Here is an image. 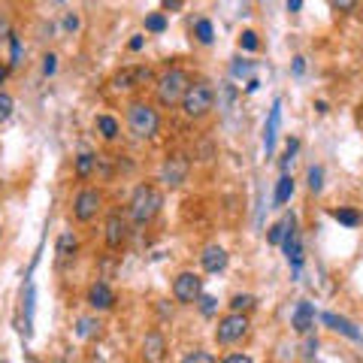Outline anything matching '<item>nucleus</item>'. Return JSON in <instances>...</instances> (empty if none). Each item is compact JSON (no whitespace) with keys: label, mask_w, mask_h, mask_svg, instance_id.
<instances>
[{"label":"nucleus","mask_w":363,"mask_h":363,"mask_svg":"<svg viewBox=\"0 0 363 363\" xmlns=\"http://www.w3.org/2000/svg\"><path fill=\"white\" fill-rule=\"evenodd\" d=\"M161 206H164V197H161V191H157L155 185H136L133 188V194H130V206H128V212H130V221L133 224H149L157 212H161Z\"/></svg>","instance_id":"f257e3e1"},{"label":"nucleus","mask_w":363,"mask_h":363,"mask_svg":"<svg viewBox=\"0 0 363 363\" xmlns=\"http://www.w3.org/2000/svg\"><path fill=\"white\" fill-rule=\"evenodd\" d=\"M215 109V88L209 82H191L185 97H182V112L188 118H206L209 112Z\"/></svg>","instance_id":"f03ea898"},{"label":"nucleus","mask_w":363,"mask_h":363,"mask_svg":"<svg viewBox=\"0 0 363 363\" xmlns=\"http://www.w3.org/2000/svg\"><path fill=\"white\" fill-rule=\"evenodd\" d=\"M191 85V76L185 70H167L161 79L155 82V94H157V104L161 106H176L182 104V97H185V91Z\"/></svg>","instance_id":"7ed1b4c3"},{"label":"nucleus","mask_w":363,"mask_h":363,"mask_svg":"<svg viewBox=\"0 0 363 363\" xmlns=\"http://www.w3.org/2000/svg\"><path fill=\"white\" fill-rule=\"evenodd\" d=\"M157 124H161V118H157V112L149 104H130L128 130H130L133 140H152V136L157 133Z\"/></svg>","instance_id":"20e7f679"},{"label":"nucleus","mask_w":363,"mask_h":363,"mask_svg":"<svg viewBox=\"0 0 363 363\" xmlns=\"http://www.w3.org/2000/svg\"><path fill=\"white\" fill-rule=\"evenodd\" d=\"M245 333H248L245 312H230V315L218 318V327H215V342H218V345H236V342H242Z\"/></svg>","instance_id":"39448f33"},{"label":"nucleus","mask_w":363,"mask_h":363,"mask_svg":"<svg viewBox=\"0 0 363 363\" xmlns=\"http://www.w3.org/2000/svg\"><path fill=\"white\" fill-rule=\"evenodd\" d=\"M200 294H203V281L197 272H179L176 281H173V297L176 303H197L200 300Z\"/></svg>","instance_id":"423d86ee"},{"label":"nucleus","mask_w":363,"mask_h":363,"mask_svg":"<svg viewBox=\"0 0 363 363\" xmlns=\"http://www.w3.org/2000/svg\"><path fill=\"white\" fill-rule=\"evenodd\" d=\"M188 169H191V164H188L185 155H169L161 164V182L167 188H179L182 182L188 179Z\"/></svg>","instance_id":"0eeeda50"},{"label":"nucleus","mask_w":363,"mask_h":363,"mask_svg":"<svg viewBox=\"0 0 363 363\" xmlns=\"http://www.w3.org/2000/svg\"><path fill=\"white\" fill-rule=\"evenodd\" d=\"M97 209H100V191H94V188H82V191H79L76 200H73L76 221H91L97 215Z\"/></svg>","instance_id":"6e6552de"},{"label":"nucleus","mask_w":363,"mask_h":363,"mask_svg":"<svg viewBox=\"0 0 363 363\" xmlns=\"http://www.w3.org/2000/svg\"><path fill=\"white\" fill-rule=\"evenodd\" d=\"M143 360L145 363H167V339L161 330H149L143 339Z\"/></svg>","instance_id":"1a4fd4ad"},{"label":"nucleus","mask_w":363,"mask_h":363,"mask_svg":"<svg viewBox=\"0 0 363 363\" xmlns=\"http://www.w3.org/2000/svg\"><path fill=\"white\" fill-rule=\"evenodd\" d=\"M88 306L97 312H106L116 306V291H112L106 281H94V285L88 288Z\"/></svg>","instance_id":"9d476101"},{"label":"nucleus","mask_w":363,"mask_h":363,"mask_svg":"<svg viewBox=\"0 0 363 363\" xmlns=\"http://www.w3.org/2000/svg\"><path fill=\"white\" fill-rule=\"evenodd\" d=\"M124 242H128V218L121 212H112L106 218V245L121 248Z\"/></svg>","instance_id":"9b49d317"},{"label":"nucleus","mask_w":363,"mask_h":363,"mask_svg":"<svg viewBox=\"0 0 363 363\" xmlns=\"http://www.w3.org/2000/svg\"><path fill=\"white\" fill-rule=\"evenodd\" d=\"M279 124H281V100H276V104H272L269 118H267V128H264V152H267V157H272V152H276Z\"/></svg>","instance_id":"f8f14e48"},{"label":"nucleus","mask_w":363,"mask_h":363,"mask_svg":"<svg viewBox=\"0 0 363 363\" xmlns=\"http://www.w3.org/2000/svg\"><path fill=\"white\" fill-rule=\"evenodd\" d=\"M291 327L297 333H303V336L315 327V306L309 300H300L297 303V309H294V315H291Z\"/></svg>","instance_id":"ddd939ff"},{"label":"nucleus","mask_w":363,"mask_h":363,"mask_svg":"<svg viewBox=\"0 0 363 363\" xmlns=\"http://www.w3.org/2000/svg\"><path fill=\"white\" fill-rule=\"evenodd\" d=\"M281 252H285L288 264L294 267V272H300V264H303V242H300V233H297V224L288 230L285 242H281Z\"/></svg>","instance_id":"4468645a"},{"label":"nucleus","mask_w":363,"mask_h":363,"mask_svg":"<svg viewBox=\"0 0 363 363\" xmlns=\"http://www.w3.org/2000/svg\"><path fill=\"white\" fill-rule=\"evenodd\" d=\"M149 79H152L149 67H128V70H121L116 79H112V85L116 88H136V85L149 82Z\"/></svg>","instance_id":"2eb2a0df"},{"label":"nucleus","mask_w":363,"mask_h":363,"mask_svg":"<svg viewBox=\"0 0 363 363\" xmlns=\"http://www.w3.org/2000/svg\"><path fill=\"white\" fill-rule=\"evenodd\" d=\"M321 321H324L327 327H330V330H336V333H342V336H348V339H351V342H360V339H363V333L357 330V327H354V324H351V321H348V318H342V315L324 312V315H321Z\"/></svg>","instance_id":"dca6fc26"},{"label":"nucleus","mask_w":363,"mask_h":363,"mask_svg":"<svg viewBox=\"0 0 363 363\" xmlns=\"http://www.w3.org/2000/svg\"><path fill=\"white\" fill-rule=\"evenodd\" d=\"M200 267L206 272H221L227 267V252L221 245H206L200 255Z\"/></svg>","instance_id":"f3484780"},{"label":"nucleus","mask_w":363,"mask_h":363,"mask_svg":"<svg viewBox=\"0 0 363 363\" xmlns=\"http://www.w3.org/2000/svg\"><path fill=\"white\" fill-rule=\"evenodd\" d=\"M294 224H297V215H294V212L281 215V218H279V221L267 230V242H269V245H281V242H285V236H288V230H291Z\"/></svg>","instance_id":"a211bd4d"},{"label":"nucleus","mask_w":363,"mask_h":363,"mask_svg":"<svg viewBox=\"0 0 363 363\" xmlns=\"http://www.w3.org/2000/svg\"><path fill=\"white\" fill-rule=\"evenodd\" d=\"M294 197V176H288V173H281V179L276 182V206H285V203Z\"/></svg>","instance_id":"6ab92c4d"},{"label":"nucleus","mask_w":363,"mask_h":363,"mask_svg":"<svg viewBox=\"0 0 363 363\" xmlns=\"http://www.w3.org/2000/svg\"><path fill=\"white\" fill-rule=\"evenodd\" d=\"M76 248H79L76 236H73L70 230H64V233L58 236V245H55V255H58L61 260H67V257H73V255H76Z\"/></svg>","instance_id":"aec40b11"},{"label":"nucleus","mask_w":363,"mask_h":363,"mask_svg":"<svg viewBox=\"0 0 363 363\" xmlns=\"http://www.w3.org/2000/svg\"><path fill=\"white\" fill-rule=\"evenodd\" d=\"M94 167H97V157L91 155V152H82L76 157V176L79 179H88L91 173H94Z\"/></svg>","instance_id":"412c9836"},{"label":"nucleus","mask_w":363,"mask_h":363,"mask_svg":"<svg viewBox=\"0 0 363 363\" xmlns=\"http://www.w3.org/2000/svg\"><path fill=\"white\" fill-rule=\"evenodd\" d=\"M97 130L104 133V140H116L118 136V121L112 116H97Z\"/></svg>","instance_id":"4be33fe9"},{"label":"nucleus","mask_w":363,"mask_h":363,"mask_svg":"<svg viewBox=\"0 0 363 363\" xmlns=\"http://www.w3.org/2000/svg\"><path fill=\"white\" fill-rule=\"evenodd\" d=\"M306 182H309V191H312V194H321V191H324V169H321V167H309V173H306Z\"/></svg>","instance_id":"5701e85b"},{"label":"nucleus","mask_w":363,"mask_h":363,"mask_svg":"<svg viewBox=\"0 0 363 363\" xmlns=\"http://www.w3.org/2000/svg\"><path fill=\"white\" fill-rule=\"evenodd\" d=\"M194 37L203 43V45H209L215 40V30H212V21L209 18H200L197 25H194Z\"/></svg>","instance_id":"b1692460"},{"label":"nucleus","mask_w":363,"mask_h":363,"mask_svg":"<svg viewBox=\"0 0 363 363\" xmlns=\"http://www.w3.org/2000/svg\"><path fill=\"white\" fill-rule=\"evenodd\" d=\"M333 218L345 227H357L360 224V212L357 209H333Z\"/></svg>","instance_id":"393cba45"},{"label":"nucleus","mask_w":363,"mask_h":363,"mask_svg":"<svg viewBox=\"0 0 363 363\" xmlns=\"http://www.w3.org/2000/svg\"><path fill=\"white\" fill-rule=\"evenodd\" d=\"M255 297L252 294H236V297L230 300V312H248V309H255Z\"/></svg>","instance_id":"a878e982"},{"label":"nucleus","mask_w":363,"mask_h":363,"mask_svg":"<svg viewBox=\"0 0 363 363\" xmlns=\"http://www.w3.org/2000/svg\"><path fill=\"white\" fill-rule=\"evenodd\" d=\"M100 330V324L94 321V318H79V324H76V333L82 336V339H88V336H94Z\"/></svg>","instance_id":"bb28decb"},{"label":"nucleus","mask_w":363,"mask_h":363,"mask_svg":"<svg viewBox=\"0 0 363 363\" xmlns=\"http://www.w3.org/2000/svg\"><path fill=\"white\" fill-rule=\"evenodd\" d=\"M145 30L164 33V30H167V16H164V13H152L149 18H145Z\"/></svg>","instance_id":"cd10ccee"},{"label":"nucleus","mask_w":363,"mask_h":363,"mask_svg":"<svg viewBox=\"0 0 363 363\" xmlns=\"http://www.w3.org/2000/svg\"><path fill=\"white\" fill-rule=\"evenodd\" d=\"M13 109H16V100L6 94V91H0V124L9 121V116H13Z\"/></svg>","instance_id":"c85d7f7f"},{"label":"nucleus","mask_w":363,"mask_h":363,"mask_svg":"<svg viewBox=\"0 0 363 363\" xmlns=\"http://www.w3.org/2000/svg\"><path fill=\"white\" fill-rule=\"evenodd\" d=\"M297 149H300V143H297V140H288L285 157H281V173H288V169L294 167V155H297Z\"/></svg>","instance_id":"c756f323"},{"label":"nucleus","mask_w":363,"mask_h":363,"mask_svg":"<svg viewBox=\"0 0 363 363\" xmlns=\"http://www.w3.org/2000/svg\"><path fill=\"white\" fill-rule=\"evenodd\" d=\"M21 52H25V49H21V40L13 33V37H9V67H18L21 64Z\"/></svg>","instance_id":"7c9ffc66"},{"label":"nucleus","mask_w":363,"mask_h":363,"mask_svg":"<svg viewBox=\"0 0 363 363\" xmlns=\"http://www.w3.org/2000/svg\"><path fill=\"white\" fill-rule=\"evenodd\" d=\"M240 45H242L245 52H257V45H260L257 33H255V30H242V33H240Z\"/></svg>","instance_id":"2f4dec72"},{"label":"nucleus","mask_w":363,"mask_h":363,"mask_svg":"<svg viewBox=\"0 0 363 363\" xmlns=\"http://www.w3.org/2000/svg\"><path fill=\"white\" fill-rule=\"evenodd\" d=\"M182 363H215V357L209 354V351H203V348H197V351H191L188 357H182Z\"/></svg>","instance_id":"473e14b6"},{"label":"nucleus","mask_w":363,"mask_h":363,"mask_svg":"<svg viewBox=\"0 0 363 363\" xmlns=\"http://www.w3.org/2000/svg\"><path fill=\"white\" fill-rule=\"evenodd\" d=\"M215 309H218V300H215L212 294H200V312L203 315H215Z\"/></svg>","instance_id":"72a5a7b5"},{"label":"nucleus","mask_w":363,"mask_h":363,"mask_svg":"<svg viewBox=\"0 0 363 363\" xmlns=\"http://www.w3.org/2000/svg\"><path fill=\"white\" fill-rule=\"evenodd\" d=\"M252 70H255V64H252V61H233V67H230V73H233L236 79L252 76Z\"/></svg>","instance_id":"f704fd0d"},{"label":"nucleus","mask_w":363,"mask_h":363,"mask_svg":"<svg viewBox=\"0 0 363 363\" xmlns=\"http://www.w3.org/2000/svg\"><path fill=\"white\" fill-rule=\"evenodd\" d=\"M55 70H58V58H55V55H45V58H43V73L52 76Z\"/></svg>","instance_id":"c9c22d12"},{"label":"nucleus","mask_w":363,"mask_h":363,"mask_svg":"<svg viewBox=\"0 0 363 363\" xmlns=\"http://www.w3.org/2000/svg\"><path fill=\"white\" fill-rule=\"evenodd\" d=\"M333 6L339 9V13H351V9L357 6V0H333Z\"/></svg>","instance_id":"e433bc0d"},{"label":"nucleus","mask_w":363,"mask_h":363,"mask_svg":"<svg viewBox=\"0 0 363 363\" xmlns=\"http://www.w3.org/2000/svg\"><path fill=\"white\" fill-rule=\"evenodd\" d=\"M9 37H13V30H9V21H6V16H0V43L9 40Z\"/></svg>","instance_id":"4c0bfd02"},{"label":"nucleus","mask_w":363,"mask_h":363,"mask_svg":"<svg viewBox=\"0 0 363 363\" xmlns=\"http://www.w3.org/2000/svg\"><path fill=\"white\" fill-rule=\"evenodd\" d=\"M221 363H255V360L248 357V354H230V357H224Z\"/></svg>","instance_id":"58836bf2"},{"label":"nucleus","mask_w":363,"mask_h":363,"mask_svg":"<svg viewBox=\"0 0 363 363\" xmlns=\"http://www.w3.org/2000/svg\"><path fill=\"white\" fill-rule=\"evenodd\" d=\"M303 73H306V58L297 55V58H294V76H303Z\"/></svg>","instance_id":"ea45409f"},{"label":"nucleus","mask_w":363,"mask_h":363,"mask_svg":"<svg viewBox=\"0 0 363 363\" xmlns=\"http://www.w3.org/2000/svg\"><path fill=\"white\" fill-rule=\"evenodd\" d=\"M285 6H288V13H300V9H303V0H285Z\"/></svg>","instance_id":"a19ab883"},{"label":"nucleus","mask_w":363,"mask_h":363,"mask_svg":"<svg viewBox=\"0 0 363 363\" xmlns=\"http://www.w3.org/2000/svg\"><path fill=\"white\" fill-rule=\"evenodd\" d=\"M64 28H67V30H76V28H79V16H67V18H64Z\"/></svg>","instance_id":"79ce46f5"},{"label":"nucleus","mask_w":363,"mask_h":363,"mask_svg":"<svg viewBox=\"0 0 363 363\" xmlns=\"http://www.w3.org/2000/svg\"><path fill=\"white\" fill-rule=\"evenodd\" d=\"M128 45H130V52H140L143 45H145V40H143V37H133V40H130Z\"/></svg>","instance_id":"37998d69"},{"label":"nucleus","mask_w":363,"mask_h":363,"mask_svg":"<svg viewBox=\"0 0 363 363\" xmlns=\"http://www.w3.org/2000/svg\"><path fill=\"white\" fill-rule=\"evenodd\" d=\"M315 348H318V339H306V354H315Z\"/></svg>","instance_id":"c03bdc74"},{"label":"nucleus","mask_w":363,"mask_h":363,"mask_svg":"<svg viewBox=\"0 0 363 363\" xmlns=\"http://www.w3.org/2000/svg\"><path fill=\"white\" fill-rule=\"evenodd\" d=\"M257 85H260V82H257V79L252 76V79H248V82H245V91H248V94H252V91H257Z\"/></svg>","instance_id":"a18cd8bd"},{"label":"nucleus","mask_w":363,"mask_h":363,"mask_svg":"<svg viewBox=\"0 0 363 363\" xmlns=\"http://www.w3.org/2000/svg\"><path fill=\"white\" fill-rule=\"evenodd\" d=\"M164 9H182V0H164Z\"/></svg>","instance_id":"49530a36"},{"label":"nucleus","mask_w":363,"mask_h":363,"mask_svg":"<svg viewBox=\"0 0 363 363\" xmlns=\"http://www.w3.org/2000/svg\"><path fill=\"white\" fill-rule=\"evenodd\" d=\"M4 76H6V70H4V67H0V82H4Z\"/></svg>","instance_id":"de8ad7c7"},{"label":"nucleus","mask_w":363,"mask_h":363,"mask_svg":"<svg viewBox=\"0 0 363 363\" xmlns=\"http://www.w3.org/2000/svg\"><path fill=\"white\" fill-rule=\"evenodd\" d=\"M61 4H64V0H61Z\"/></svg>","instance_id":"09e8293b"}]
</instances>
